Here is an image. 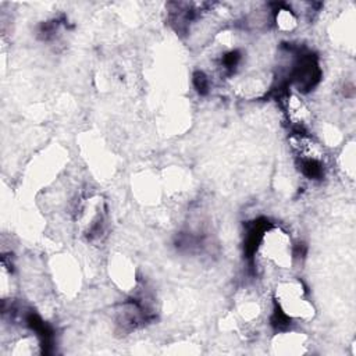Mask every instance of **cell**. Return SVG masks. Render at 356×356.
Instances as JSON below:
<instances>
[{
	"label": "cell",
	"mask_w": 356,
	"mask_h": 356,
	"mask_svg": "<svg viewBox=\"0 0 356 356\" xmlns=\"http://www.w3.org/2000/svg\"><path fill=\"white\" fill-rule=\"evenodd\" d=\"M281 106L288 122L296 128V132H303V128L312 120V113L305 100L296 92H285L281 96Z\"/></svg>",
	"instance_id": "277c9868"
},
{
	"label": "cell",
	"mask_w": 356,
	"mask_h": 356,
	"mask_svg": "<svg viewBox=\"0 0 356 356\" xmlns=\"http://www.w3.org/2000/svg\"><path fill=\"white\" fill-rule=\"evenodd\" d=\"M320 67L317 60L307 54L302 56L295 64H293V82L299 92H307L312 88H314L320 79Z\"/></svg>",
	"instance_id": "5b68a950"
},
{
	"label": "cell",
	"mask_w": 356,
	"mask_h": 356,
	"mask_svg": "<svg viewBox=\"0 0 356 356\" xmlns=\"http://www.w3.org/2000/svg\"><path fill=\"white\" fill-rule=\"evenodd\" d=\"M256 253L264 261L274 264L277 268H291L292 266V243L289 235L280 227L264 228Z\"/></svg>",
	"instance_id": "7a4b0ae2"
},
{
	"label": "cell",
	"mask_w": 356,
	"mask_h": 356,
	"mask_svg": "<svg viewBox=\"0 0 356 356\" xmlns=\"http://www.w3.org/2000/svg\"><path fill=\"white\" fill-rule=\"evenodd\" d=\"M273 346L277 353L292 355L303 353L306 350V338L298 332H282L275 337Z\"/></svg>",
	"instance_id": "8992f818"
},
{
	"label": "cell",
	"mask_w": 356,
	"mask_h": 356,
	"mask_svg": "<svg viewBox=\"0 0 356 356\" xmlns=\"http://www.w3.org/2000/svg\"><path fill=\"white\" fill-rule=\"evenodd\" d=\"M275 22L277 26L284 31V32H289L293 31L298 25V18L295 15V13L291 8H280L275 13Z\"/></svg>",
	"instance_id": "52a82bcc"
},
{
	"label": "cell",
	"mask_w": 356,
	"mask_h": 356,
	"mask_svg": "<svg viewBox=\"0 0 356 356\" xmlns=\"http://www.w3.org/2000/svg\"><path fill=\"white\" fill-rule=\"evenodd\" d=\"M296 165L302 175L310 179H320L325 168V152L323 145L306 132H292L288 139Z\"/></svg>",
	"instance_id": "6da1fadb"
},
{
	"label": "cell",
	"mask_w": 356,
	"mask_h": 356,
	"mask_svg": "<svg viewBox=\"0 0 356 356\" xmlns=\"http://www.w3.org/2000/svg\"><path fill=\"white\" fill-rule=\"evenodd\" d=\"M275 300L286 318L309 320L314 314L312 303L305 298V288L298 280L281 281L275 288Z\"/></svg>",
	"instance_id": "3957f363"
}]
</instances>
